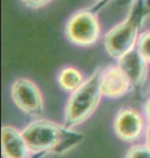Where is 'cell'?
Returning <instances> with one entry per match:
<instances>
[{
    "label": "cell",
    "mask_w": 150,
    "mask_h": 158,
    "mask_svg": "<svg viewBox=\"0 0 150 158\" xmlns=\"http://www.w3.org/2000/svg\"><path fill=\"white\" fill-rule=\"evenodd\" d=\"M29 146L31 158L49 154L64 155L82 143L84 135L65 124L47 119H37L22 129Z\"/></svg>",
    "instance_id": "cell-1"
},
{
    "label": "cell",
    "mask_w": 150,
    "mask_h": 158,
    "mask_svg": "<svg viewBox=\"0 0 150 158\" xmlns=\"http://www.w3.org/2000/svg\"><path fill=\"white\" fill-rule=\"evenodd\" d=\"M11 96L15 105L31 117H40L44 113L42 94L36 83L27 78H18L11 85Z\"/></svg>",
    "instance_id": "cell-5"
},
{
    "label": "cell",
    "mask_w": 150,
    "mask_h": 158,
    "mask_svg": "<svg viewBox=\"0 0 150 158\" xmlns=\"http://www.w3.org/2000/svg\"><path fill=\"white\" fill-rule=\"evenodd\" d=\"M100 86L103 97L108 99H119L132 88L129 78L117 65L101 71Z\"/></svg>",
    "instance_id": "cell-7"
},
{
    "label": "cell",
    "mask_w": 150,
    "mask_h": 158,
    "mask_svg": "<svg viewBox=\"0 0 150 158\" xmlns=\"http://www.w3.org/2000/svg\"><path fill=\"white\" fill-rule=\"evenodd\" d=\"M136 6L137 8L126 21L113 27L105 36V48L111 58L118 60L137 45L142 24L143 6L140 0H137Z\"/></svg>",
    "instance_id": "cell-3"
},
{
    "label": "cell",
    "mask_w": 150,
    "mask_h": 158,
    "mask_svg": "<svg viewBox=\"0 0 150 158\" xmlns=\"http://www.w3.org/2000/svg\"><path fill=\"white\" fill-rule=\"evenodd\" d=\"M148 122L138 110L126 107L117 111L113 119V131L120 141L135 143L146 134Z\"/></svg>",
    "instance_id": "cell-6"
},
{
    "label": "cell",
    "mask_w": 150,
    "mask_h": 158,
    "mask_svg": "<svg viewBox=\"0 0 150 158\" xmlns=\"http://www.w3.org/2000/svg\"><path fill=\"white\" fill-rule=\"evenodd\" d=\"M117 66L129 78L132 87L141 86L146 81L148 75V63L136 47L117 60Z\"/></svg>",
    "instance_id": "cell-8"
},
{
    "label": "cell",
    "mask_w": 150,
    "mask_h": 158,
    "mask_svg": "<svg viewBox=\"0 0 150 158\" xmlns=\"http://www.w3.org/2000/svg\"><path fill=\"white\" fill-rule=\"evenodd\" d=\"M22 1L31 8H40L44 5L49 4L52 0H22Z\"/></svg>",
    "instance_id": "cell-13"
},
{
    "label": "cell",
    "mask_w": 150,
    "mask_h": 158,
    "mask_svg": "<svg viewBox=\"0 0 150 158\" xmlns=\"http://www.w3.org/2000/svg\"><path fill=\"white\" fill-rule=\"evenodd\" d=\"M124 158H150V149L146 144H135L127 150Z\"/></svg>",
    "instance_id": "cell-12"
},
{
    "label": "cell",
    "mask_w": 150,
    "mask_h": 158,
    "mask_svg": "<svg viewBox=\"0 0 150 158\" xmlns=\"http://www.w3.org/2000/svg\"><path fill=\"white\" fill-rule=\"evenodd\" d=\"M85 79L78 69L74 67H65L59 72L58 83L63 90L73 93L84 83Z\"/></svg>",
    "instance_id": "cell-10"
},
{
    "label": "cell",
    "mask_w": 150,
    "mask_h": 158,
    "mask_svg": "<svg viewBox=\"0 0 150 158\" xmlns=\"http://www.w3.org/2000/svg\"><path fill=\"white\" fill-rule=\"evenodd\" d=\"M102 69H97L70 94L64 111V124L75 128L85 122L96 112L103 97L100 86Z\"/></svg>",
    "instance_id": "cell-2"
},
{
    "label": "cell",
    "mask_w": 150,
    "mask_h": 158,
    "mask_svg": "<svg viewBox=\"0 0 150 158\" xmlns=\"http://www.w3.org/2000/svg\"><path fill=\"white\" fill-rule=\"evenodd\" d=\"M145 144L147 145L148 148L150 149V123H148L147 129H146V134H145Z\"/></svg>",
    "instance_id": "cell-15"
},
{
    "label": "cell",
    "mask_w": 150,
    "mask_h": 158,
    "mask_svg": "<svg viewBox=\"0 0 150 158\" xmlns=\"http://www.w3.org/2000/svg\"><path fill=\"white\" fill-rule=\"evenodd\" d=\"M3 158H31V152L23 132L12 125H4L1 131Z\"/></svg>",
    "instance_id": "cell-9"
},
{
    "label": "cell",
    "mask_w": 150,
    "mask_h": 158,
    "mask_svg": "<svg viewBox=\"0 0 150 158\" xmlns=\"http://www.w3.org/2000/svg\"><path fill=\"white\" fill-rule=\"evenodd\" d=\"M66 37L76 45L88 46L100 36V24L92 11L84 9L75 12L66 24Z\"/></svg>",
    "instance_id": "cell-4"
},
{
    "label": "cell",
    "mask_w": 150,
    "mask_h": 158,
    "mask_svg": "<svg viewBox=\"0 0 150 158\" xmlns=\"http://www.w3.org/2000/svg\"><path fill=\"white\" fill-rule=\"evenodd\" d=\"M122 1H124V0H122Z\"/></svg>",
    "instance_id": "cell-16"
},
{
    "label": "cell",
    "mask_w": 150,
    "mask_h": 158,
    "mask_svg": "<svg viewBox=\"0 0 150 158\" xmlns=\"http://www.w3.org/2000/svg\"><path fill=\"white\" fill-rule=\"evenodd\" d=\"M144 116L146 120H147V122L150 123V97L144 104Z\"/></svg>",
    "instance_id": "cell-14"
},
{
    "label": "cell",
    "mask_w": 150,
    "mask_h": 158,
    "mask_svg": "<svg viewBox=\"0 0 150 158\" xmlns=\"http://www.w3.org/2000/svg\"><path fill=\"white\" fill-rule=\"evenodd\" d=\"M136 48L146 60V62L150 64V31L143 33L139 36Z\"/></svg>",
    "instance_id": "cell-11"
}]
</instances>
